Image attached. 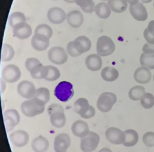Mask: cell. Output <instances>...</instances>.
I'll return each instance as SVG.
<instances>
[{"instance_id":"83f0119b","label":"cell","mask_w":154,"mask_h":152,"mask_svg":"<svg viewBox=\"0 0 154 152\" xmlns=\"http://www.w3.org/2000/svg\"><path fill=\"white\" fill-rule=\"evenodd\" d=\"M89 103L87 99L79 98L74 103V111L81 116L89 110Z\"/></svg>"},{"instance_id":"ee69618b","label":"cell","mask_w":154,"mask_h":152,"mask_svg":"<svg viewBox=\"0 0 154 152\" xmlns=\"http://www.w3.org/2000/svg\"><path fill=\"white\" fill-rule=\"evenodd\" d=\"M95 114H96L95 109H94L92 106H90L89 110H88V111L86 112L84 115H81V117L84 119H90L93 118V117L95 115Z\"/></svg>"},{"instance_id":"30bf717a","label":"cell","mask_w":154,"mask_h":152,"mask_svg":"<svg viewBox=\"0 0 154 152\" xmlns=\"http://www.w3.org/2000/svg\"><path fill=\"white\" fill-rule=\"evenodd\" d=\"M36 90L34 83L29 81H21L17 87V91L19 95L27 100L34 98Z\"/></svg>"},{"instance_id":"4dcf8cb0","label":"cell","mask_w":154,"mask_h":152,"mask_svg":"<svg viewBox=\"0 0 154 152\" xmlns=\"http://www.w3.org/2000/svg\"><path fill=\"white\" fill-rule=\"evenodd\" d=\"M15 56V50L14 47L9 44H4L2 49L1 59L4 62L11 61Z\"/></svg>"},{"instance_id":"f546056e","label":"cell","mask_w":154,"mask_h":152,"mask_svg":"<svg viewBox=\"0 0 154 152\" xmlns=\"http://www.w3.org/2000/svg\"><path fill=\"white\" fill-rule=\"evenodd\" d=\"M39 102H41L42 104L45 105L48 101H50V90L47 88H39L37 89L36 94H35L34 97Z\"/></svg>"},{"instance_id":"f5cc1de1","label":"cell","mask_w":154,"mask_h":152,"mask_svg":"<svg viewBox=\"0 0 154 152\" xmlns=\"http://www.w3.org/2000/svg\"><path fill=\"white\" fill-rule=\"evenodd\" d=\"M153 6H154V4H153Z\"/></svg>"},{"instance_id":"2e32d148","label":"cell","mask_w":154,"mask_h":152,"mask_svg":"<svg viewBox=\"0 0 154 152\" xmlns=\"http://www.w3.org/2000/svg\"><path fill=\"white\" fill-rule=\"evenodd\" d=\"M130 13L132 17L137 21H145L148 18V13L145 6L138 1L133 5H130Z\"/></svg>"},{"instance_id":"5b68a950","label":"cell","mask_w":154,"mask_h":152,"mask_svg":"<svg viewBox=\"0 0 154 152\" xmlns=\"http://www.w3.org/2000/svg\"><path fill=\"white\" fill-rule=\"evenodd\" d=\"M117 100L116 95L113 92H105L99 96L96 102L98 109L102 113H107L111 111L113 106Z\"/></svg>"},{"instance_id":"1f68e13d","label":"cell","mask_w":154,"mask_h":152,"mask_svg":"<svg viewBox=\"0 0 154 152\" xmlns=\"http://www.w3.org/2000/svg\"><path fill=\"white\" fill-rule=\"evenodd\" d=\"M146 94L144 87L141 85H136L132 88L129 90L128 97L133 101H139L142 100V98Z\"/></svg>"},{"instance_id":"6da1fadb","label":"cell","mask_w":154,"mask_h":152,"mask_svg":"<svg viewBox=\"0 0 154 152\" xmlns=\"http://www.w3.org/2000/svg\"><path fill=\"white\" fill-rule=\"evenodd\" d=\"M48 113L50 115V121L52 126L56 128H62L66 122L64 109L58 103H52L48 108Z\"/></svg>"},{"instance_id":"7c38bea8","label":"cell","mask_w":154,"mask_h":152,"mask_svg":"<svg viewBox=\"0 0 154 152\" xmlns=\"http://www.w3.org/2000/svg\"><path fill=\"white\" fill-rule=\"evenodd\" d=\"M9 140L17 147H25L29 140V136L23 130H15L9 135Z\"/></svg>"},{"instance_id":"ffe728a7","label":"cell","mask_w":154,"mask_h":152,"mask_svg":"<svg viewBox=\"0 0 154 152\" xmlns=\"http://www.w3.org/2000/svg\"><path fill=\"white\" fill-rule=\"evenodd\" d=\"M66 20L68 24L71 27L77 28L82 25L83 21H84V16L80 10H71L66 15Z\"/></svg>"},{"instance_id":"f6af8a7d","label":"cell","mask_w":154,"mask_h":152,"mask_svg":"<svg viewBox=\"0 0 154 152\" xmlns=\"http://www.w3.org/2000/svg\"><path fill=\"white\" fill-rule=\"evenodd\" d=\"M6 82L5 81V80L2 78L1 80V92L3 93V92L5 91L6 88Z\"/></svg>"},{"instance_id":"cb8c5ba5","label":"cell","mask_w":154,"mask_h":152,"mask_svg":"<svg viewBox=\"0 0 154 152\" xmlns=\"http://www.w3.org/2000/svg\"><path fill=\"white\" fill-rule=\"evenodd\" d=\"M101 77L103 80L107 82H112L118 79V70L113 67H105L103 68L100 73Z\"/></svg>"},{"instance_id":"681fc988","label":"cell","mask_w":154,"mask_h":152,"mask_svg":"<svg viewBox=\"0 0 154 152\" xmlns=\"http://www.w3.org/2000/svg\"><path fill=\"white\" fill-rule=\"evenodd\" d=\"M152 0H142V1L143 3H145V4H147V3H149V2H151Z\"/></svg>"},{"instance_id":"74e56055","label":"cell","mask_w":154,"mask_h":152,"mask_svg":"<svg viewBox=\"0 0 154 152\" xmlns=\"http://www.w3.org/2000/svg\"><path fill=\"white\" fill-rule=\"evenodd\" d=\"M48 74L45 80L48 81H54L59 79L61 76L60 71L58 68L52 65H48Z\"/></svg>"},{"instance_id":"3957f363","label":"cell","mask_w":154,"mask_h":152,"mask_svg":"<svg viewBox=\"0 0 154 152\" xmlns=\"http://www.w3.org/2000/svg\"><path fill=\"white\" fill-rule=\"evenodd\" d=\"M57 99L62 102H67L74 95L73 85L69 81H61L57 85L54 92Z\"/></svg>"},{"instance_id":"ab89813d","label":"cell","mask_w":154,"mask_h":152,"mask_svg":"<svg viewBox=\"0 0 154 152\" xmlns=\"http://www.w3.org/2000/svg\"><path fill=\"white\" fill-rule=\"evenodd\" d=\"M75 40L78 42V43L82 45V47L85 50V53L89 52L90 49H91V42L90 40V39L88 38L87 37H86L85 36H80L75 39Z\"/></svg>"},{"instance_id":"8fae6325","label":"cell","mask_w":154,"mask_h":152,"mask_svg":"<svg viewBox=\"0 0 154 152\" xmlns=\"http://www.w3.org/2000/svg\"><path fill=\"white\" fill-rule=\"evenodd\" d=\"M105 137L109 142L114 145L124 144L125 141L124 132L116 127H109L105 131Z\"/></svg>"},{"instance_id":"7a4b0ae2","label":"cell","mask_w":154,"mask_h":152,"mask_svg":"<svg viewBox=\"0 0 154 152\" xmlns=\"http://www.w3.org/2000/svg\"><path fill=\"white\" fill-rule=\"evenodd\" d=\"M20 109L24 115L33 118L43 113L45 111V105L39 102L36 99L32 98L23 101Z\"/></svg>"},{"instance_id":"ba28073f","label":"cell","mask_w":154,"mask_h":152,"mask_svg":"<svg viewBox=\"0 0 154 152\" xmlns=\"http://www.w3.org/2000/svg\"><path fill=\"white\" fill-rule=\"evenodd\" d=\"M4 122L6 132H10L19 124L20 116L15 109H8L4 112Z\"/></svg>"},{"instance_id":"9a60e30c","label":"cell","mask_w":154,"mask_h":152,"mask_svg":"<svg viewBox=\"0 0 154 152\" xmlns=\"http://www.w3.org/2000/svg\"><path fill=\"white\" fill-rule=\"evenodd\" d=\"M14 36L20 40H26L29 38L32 34V28L27 22L17 24L12 27Z\"/></svg>"},{"instance_id":"bcb514c9","label":"cell","mask_w":154,"mask_h":152,"mask_svg":"<svg viewBox=\"0 0 154 152\" xmlns=\"http://www.w3.org/2000/svg\"><path fill=\"white\" fill-rule=\"evenodd\" d=\"M126 1L128 3L130 4V5H133V4L137 3L139 1V0H126Z\"/></svg>"},{"instance_id":"7dc6e473","label":"cell","mask_w":154,"mask_h":152,"mask_svg":"<svg viewBox=\"0 0 154 152\" xmlns=\"http://www.w3.org/2000/svg\"><path fill=\"white\" fill-rule=\"evenodd\" d=\"M98 152H112V151L111 150V149L107 148V147H105V148L101 149Z\"/></svg>"},{"instance_id":"8d00e7d4","label":"cell","mask_w":154,"mask_h":152,"mask_svg":"<svg viewBox=\"0 0 154 152\" xmlns=\"http://www.w3.org/2000/svg\"><path fill=\"white\" fill-rule=\"evenodd\" d=\"M144 37L147 43L154 45V20H151L145 28Z\"/></svg>"},{"instance_id":"4316f807","label":"cell","mask_w":154,"mask_h":152,"mask_svg":"<svg viewBox=\"0 0 154 152\" xmlns=\"http://www.w3.org/2000/svg\"><path fill=\"white\" fill-rule=\"evenodd\" d=\"M107 4L112 11L116 13L124 12L128 8V2L126 0H108Z\"/></svg>"},{"instance_id":"8992f818","label":"cell","mask_w":154,"mask_h":152,"mask_svg":"<svg viewBox=\"0 0 154 152\" xmlns=\"http://www.w3.org/2000/svg\"><path fill=\"white\" fill-rule=\"evenodd\" d=\"M100 137L95 132L90 131L84 138H82L80 141V149L83 152H92L97 148Z\"/></svg>"},{"instance_id":"7bdbcfd3","label":"cell","mask_w":154,"mask_h":152,"mask_svg":"<svg viewBox=\"0 0 154 152\" xmlns=\"http://www.w3.org/2000/svg\"><path fill=\"white\" fill-rule=\"evenodd\" d=\"M142 51L144 54H154V45L146 43V44H144V46H143Z\"/></svg>"},{"instance_id":"c3c4849f","label":"cell","mask_w":154,"mask_h":152,"mask_svg":"<svg viewBox=\"0 0 154 152\" xmlns=\"http://www.w3.org/2000/svg\"><path fill=\"white\" fill-rule=\"evenodd\" d=\"M63 1L67 2V3H75V0H63Z\"/></svg>"},{"instance_id":"60d3db41","label":"cell","mask_w":154,"mask_h":152,"mask_svg":"<svg viewBox=\"0 0 154 152\" xmlns=\"http://www.w3.org/2000/svg\"><path fill=\"white\" fill-rule=\"evenodd\" d=\"M144 144L148 147H154V132L149 131L144 133L142 138Z\"/></svg>"},{"instance_id":"d590c367","label":"cell","mask_w":154,"mask_h":152,"mask_svg":"<svg viewBox=\"0 0 154 152\" xmlns=\"http://www.w3.org/2000/svg\"><path fill=\"white\" fill-rule=\"evenodd\" d=\"M34 34L43 35L50 39L53 34V31H52L51 26L46 25V24H41V25L37 26L35 28Z\"/></svg>"},{"instance_id":"603a6c76","label":"cell","mask_w":154,"mask_h":152,"mask_svg":"<svg viewBox=\"0 0 154 152\" xmlns=\"http://www.w3.org/2000/svg\"><path fill=\"white\" fill-rule=\"evenodd\" d=\"M66 52L71 57L80 56L85 53V50L78 42L76 40L70 41L68 43L66 47Z\"/></svg>"},{"instance_id":"52a82bcc","label":"cell","mask_w":154,"mask_h":152,"mask_svg":"<svg viewBox=\"0 0 154 152\" xmlns=\"http://www.w3.org/2000/svg\"><path fill=\"white\" fill-rule=\"evenodd\" d=\"M50 61L56 65H63L66 63L69 54L63 47H54L49 50L48 54Z\"/></svg>"},{"instance_id":"5bb4252c","label":"cell","mask_w":154,"mask_h":152,"mask_svg":"<svg viewBox=\"0 0 154 152\" xmlns=\"http://www.w3.org/2000/svg\"><path fill=\"white\" fill-rule=\"evenodd\" d=\"M66 14L62 8L59 7H52L48 10L47 17L48 20L54 25L62 24L66 19Z\"/></svg>"},{"instance_id":"836d02e7","label":"cell","mask_w":154,"mask_h":152,"mask_svg":"<svg viewBox=\"0 0 154 152\" xmlns=\"http://www.w3.org/2000/svg\"><path fill=\"white\" fill-rule=\"evenodd\" d=\"M75 4L85 13H91L95 10L96 5L93 0H75Z\"/></svg>"},{"instance_id":"277c9868","label":"cell","mask_w":154,"mask_h":152,"mask_svg":"<svg viewBox=\"0 0 154 152\" xmlns=\"http://www.w3.org/2000/svg\"><path fill=\"white\" fill-rule=\"evenodd\" d=\"M115 51V44L109 37L103 36L98 38L96 43V52L100 56H108Z\"/></svg>"},{"instance_id":"44dd1931","label":"cell","mask_w":154,"mask_h":152,"mask_svg":"<svg viewBox=\"0 0 154 152\" xmlns=\"http://www.w3.org/2000/svg\"><path fill=\"white\" fill-rule=\"evenodd\" d=\"M151 73L149 68L146 67H140L137 68L134 72V79L137 83L141 84L148 83L151 79Z\"/></svg>"},{"instance_id":"f1b7e54d","label":"cell","mask_w":154,"mask_h":152,"mask_svg":"<svg viewBox=\"0 0 154 152\" xmlns=\"http://www.w3.org/2000/svg\"><path fill=\"white\" fill-rule=\"evenodd\" d=\"M48 70H49L48 66H45L41 64V65L35 67L30 72V74L32 78L34 79H45L48 74Z\"/></svg>"},{"instance_id":"d6a6232c","label":"cell","mask_w":154,"mask_h":152,"mask_svg":"<svg viewBox=\"0 0 154 152\" xmlns=\"http://www.w3.org/2000/svg\"><path fill=\"white\" fill-rule=\"evenodd\" d=\"M26 22H27V18H26L25 15L23 13L19 11L11 13L10 15L9 18H8V24L11 27H14L17 24Z\"/></svg>"},{"instance_id":"f35d334b","label":"cell","mask_w":154,"mask_h":152,"mask_svg":"<svg viewBox=\"0 0 154 152\" xmlns=\"http://www.w3.org/2000/svg\"><path fill=\"white\" fill-rule=\"evenodd\" d=\"M140 101L143 108L145 109H150L154 106V96L151 93H146Z\"/></svg>"},{"instance_id":"4fadbf2b","label":"cell","mask_w":154,"mask_h":152,"mask_svg":"<svg viewBox=\"0 0 154 152\" xmlns=\"http://www.w3.org/2000/svg\"><path fill=\"white\" fill-rule=\"evenodd\" d=\"M70 137L69 134L61 133L57 135L54 141V149L55 152H66L70 146Z\"/></svg>"},{"instance_id":"b9f144b4","label":"cell","mask_w":154,"mask_h":152,"mask_svg":"<svg viewBox=\"0 0 154 152\" xmlns=\"http://www.w3.org/2000/svg\"><path fill=\"white\" fill-rule=\"evenodd\" d=\"M41 64L42 63L40 62V61H39L38 58H34V57H31V58H29L26 60L25 67L27 68L28 71L30 72L35 67L41 65Z\"/></svg>"},{"instance_id":"d6986e66","label":"cell","mask_w":154,"mask_h":152,"mask_svg":"<svg viewBox=\"0 0 154 152\" xmlns=\"http://www.w3.org/2000/svg\"><path fill=\"white\" fill-rule=\"evenodd\" d=\"M86 67L90 71H98L102 68L103 61L98 54H90L85 59Z\"/></svg>"},{"instance_id":"7402d4cb","label":"cell","mask_w":154,"mask_h":152,"mask_svg":"<svg viewBox=\"0 0 154 152\" xmlns=\"http://www.w3.org/2000/svg\"><path fill=\"white\" fill-rule=\"evenodd\" d=\"M49 146V141L43 136H39L34 138L32 142V147L34 152H46Z\"/></svg>"},{"instance_id":"816d5d0a","label":"cell","mask_w":154,"mask_h":152,"mask_svg":"<svg viewBox=\"0 0 154 152\" xmlns=\"http://www.w3.org/2000/svg\"><path fill=\"white\" fill-rule=\"evenodd\" d=\"M153 81H154V75H153Z\"/></svg>"},{"instance_id":"9c48e42d","label":"cell","mask_w":154,"mask_h":152,"mask_svg":"<svg viewBox=\"0 0 154 152\" xmlns=\"http://www.w3.org/2000/svg\"><path fill=\"white\" fill-rule=\"evenodd\" d=\"M2 76L6 83H15L20 79L21 70L17 65L10 64L4 67Z\"/></svg>"},{"instance_id":"d4e9b609","label":"cell","mask_w":154,"mask_h":152,"mask_svg":"<svg viewBox=\"0 0 154 152\" xmlns=\"http://www.w3.org/2000/svg\"><path fill=\"white\" fill-rule=\"evenodd\" d=\"M125 141L124 145L125 147H133L137 144L139 140L137 132L133 129H128L124 131Z\"/></svg>"},{"instance_id":"ac0fdd59","label":"cell","mask_w":154,"mask_h":152,"mask_svg":"<svg viewBox=\"0 0 154 152\" xmlns=\"http://www.w3.org/2000/svg\"><path fill=\"white\" fill-rule=\"evenodd\" d=\"M71 131L74 136L78 138H84L89 133V125L86 122L81 120H76L72 123Z\"/></svg>"},{"instance_id":"e575fe53","label":"cell","mask_w":154,"mask_h":152,"mask_svg":"<svg viewBox=\"0 0 154 152\" xmlns=\"http://www.w3.org/2000/svg\"><path fill=\"white\" fill-rule=\"evenodd\" d=\"M140 62L141 65L146 67L149 70L154 69V54H146L143 53L141 54L140 58Z\"/></svg>"},{"instance_id":"f907efd6","label":"cell","mask_w":154,"mask_h":152,"mask_svg":"<svg viewBox=\"0 0 154 152\" xmlns=\"http://www.w3.org/2000/svg\"><path fill=\"white\" fill-rule=\"evenodd\" d=\"M102 1H108V0H102Z\"/></svg>"},{"instance_id":"484cf974","label":"cell","mask_w":154,"mask_h":152,"mask_svg":"<svg viewBox=\"0 0 154 152\" xmlns=\"http://www.w3.org/2000/svg\"><path fill=\"white\" fill-rule=\"evenodd\" d=\"M112 10L109 8L108 4L105 2H100L96 5L94 12L96 15L101 19H107L110 16Z\"/></svg>"},{"instance_id":"e0dca14e","label":"cell","mask_w":154,"mask_h":152,"mask_svg":"<svg viewBox=\"0 0 154 152\" xmlns=\"http://www.w3.org/2000/svg\"><path fill=\"white\" fill-rule=\"evenodd\" d=\"M32 47L38 52H43L48 49L50 45V39L41 34H34L31 40Z\"/></svg>"}]
</instances>
